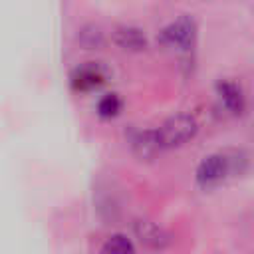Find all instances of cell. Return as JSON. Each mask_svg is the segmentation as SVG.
Here are the masks:
<instances>
[{
	"instance_id": "6da1fadb",
	"label": "cell",
	"mask_w": 254,
	"mask_h": 254,
	"mask_svg": "<svg viewBox=\"0 0 254 254\" xmlns=\"http://www.w3.org/2000/svg\"><path fill=\"white\" fill-rule=\"evenodd\" d=\"M196 131H198V123L189 113H177V115L165 119L161 123V127H157L163 149L183 147L196 135Z\"/></svg>"
},
{
	"instance_id": "7a4b0ae2",
	"label": "cell",
	"mask_w": 254,
	"mask_h": 254,
	"mask_svg": "<svg viewBox=\"0 0 254 254\" xmlns=\"http://www.w3.org/2000/svg\"><path fill=\"white\" fill-rule=\"evenodd\" d=\"M196 40V24L190 16H179L159 32V42L169 48L190 50Z\"/></svg>"
},
{
	"instance_id": "3957f363",
	"label": "cell",
	"mask_w": 254,
	"mask_h": 254,
	"mask_svg": "<svg viewBox=\"0 0 254 254\" xmlns=\"http://www.w3.org/2000/svg\"><path fill=\"white\" fill-rule=\"evenodd\" d=\"M228 171H230V161H228L224 155L214 153V155L204 157V159L198 163L194 177H196L198 187L210 189V187L218 185V183L228 175Z\"/></svg>"
},
{
	"instance_id": "277c9868",
	"label": "cell",
	"mask_w": 254,
	"mask_h": 254,
	"mask_svg": "<svg viewBox=\"0 0 254 254\" xmlns=\"http://www.w3.org/2000/svg\"><path fill=\"white\" fill-rule=\"evenodd\" d=\"M103 81H105V73H103V69H101L97 64L79 65V67H75V69L71 71V75H69L71 89H75V91H79V93L93 91V89H97Z\"/></svg>"
},
{
	"instance_id": "5b68a950",
	"label": "cell",
	"mask_w": 254,
	"mask_h": 254,
	"mask_svg": "<svg viewBox=\"0 0 254 254\" xmlns=\"http://www.w3.org/2000/svg\"><path fill=\"white\" fill-rule=\"evenodd\" d=\"M133 230H135V236L139 238V242L151 250H163L171 242L169 234L153 220H137L133 224Z\"/></svg>"
},
{
	"instance_id": "8992f818",
	"label": "cell",
	"mask_w": 254,
	"mask_h": 254,
	"mask_svg": "<svg viewBox=\"0 0 254 254\" xmlns=\"http://www.w3.org/2000/svg\"><path fill=\"white\" fill-rule=\"evenodd\" d=\"M129 145L139 159H153L163 151L157 129H141L129 137Z\"/></svg>"
},
{
	"instance_id": "52a82bcc",
	"label": "cell",
	"mask_w": 254,
	"mask_h": 254,
	"mask_svg": "<svg viewBox=\"0 0 254 254\" xmlns=\"http://www.w3.org/2000/svg\"><path fill=\"white\" fill-rule=\"evenodd\" d=\"M216 93H218V99L224 105V109L230 111L232 115H240L244 111L246 99H244V93L238 83H234L230 79H220L216 83Z\"/></svg>"
},
{
	"instance_id": "ba28073f",
	"label": "cell",
	"mask_w": 254,
	"mask_h": 254,
	"mask_svg": "<svg viewBox=\"0 0 254 254\" xmlns=\"http://www.w3.org/2000/svg\"><path fill=\"white\" fill-rule=\"evenodd\" d=\"M111 38L113 44L125 52H141L147 48V36L137 26H117Z\"/></svg>"
},
{
	"instance_id": "9c48e42d",
	"label": "cell",
	"mask_w": 254,
	"mask_h": 254,
	"mask_svg": "<svg viewBox=\"0 0 254 254\" xmlns=\"http://www.w3.org/2000/svg\"><path fill=\"white\" fill-rule=\"evenodd\" d=\"M99 254H135V246L125 234H111L101 244Z\"/></svg>"
},
{
	"instance_id": "30bf717a",
	"label": "cell",
	"mask_w": 254,
	"mask_h": 254,
	"mask_svg": "<svg viewBox=\"0 0 254 254\" xmlns=\"http://www.w3.org/2000/svg\"><path fill=\"white\" fill-rule=\"evenodd\" d=\"M119 111H121V99L117 93H105L97 101V115L103 119H111V117L119 115Z\"/></svg>"
},
{
	"instance_id": "8fae6325",
	"label": "cell",
	"mask_w": 254,
	"mask_h": 254,
	"mask_svg": "<svg viewBox=\"0 0 254 254\" xmlns=\"http://www.w3.org/2000/svg\"><path fill=\"white\" fill-rule=\"evenodd\" d=\"M77 38H79V44L83 48H87V50H97V48L103 46V32L97 26H93V24L81 28V32H79Z\"/></svg>"
}]
</instances>
